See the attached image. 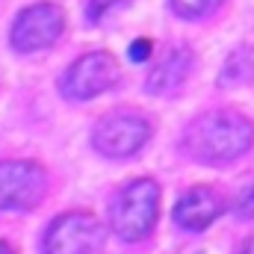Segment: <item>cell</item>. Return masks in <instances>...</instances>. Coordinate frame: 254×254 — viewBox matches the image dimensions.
<instances>
[{"mask_svg": "<svg viewBox=\"0 0 254 254\" xmlns=\"http://www.w3.org/2000/svg\"><path fill=\"white\" fill-rule=\"evenodd\" d=\"M254 142V127L234 110H210L184 130V151L207 166H222L243 157Z\"/></svg>", "mask_w": 254, "mask_h": 254, "instance_id": "cell-1", "label": "cell"}, {"mask_svg": "<svg viewBox=\"0 0 254 254\" xmlns=\"http://www.w3.org/2000/svg\"><path fill=\"white\" fill-rule=\"evenodd\" d=\"M160 216V187L151 178H136L125 184L110 204V228L119 240L139 243L145 240Z\"/></svg>", "mask_w": 254, "mask_h": 254, "instance_id": "cell-2", "label": "cell"}, {"mask_svg": "<svg viewBox=\"0 0 254 254\" xmlns=\"http://www.w3.org/2000/svg\"><path fill=\"white\" fill-rule=\"evenodd\" d=\"M151 133L154 127L139 110H113L98 119V125L92 130V145L104 157L125 160L148 145Z\"/></svg>", "mask_w": 254, "mask_h": 254, "instance_id": "cell-3", "label": "cell"}, {"mask_svg": "<svg viewBox=\"0 0 254 254\" xmlns=\"http://www.w3.org/2000/svg\"><path fill=\"white\" fill-rule=\"evenodd\" d=\"M104 228L98 216L89 210H68L57 216L45 237H42V252L45 254H95L101 249Z\"/></svg>", "mask_w": 254, "mask_h": 254, "instance_id": "cell-4", "label": "cell"}, {"mask_svg": "<svg viewBox=\"0 0 254 254\" xmlns=\"http://www.w3.org/2000/svg\"><path fill=\"white\" fill-rule=\"evenodd\" d=\"M48 192V175L33 160H6L0 163V213L33 210Z\"/></svg>", "mask_w": 254, "mask_h": 254, "instance_id": "cell-5", "label": "cell"}, {"mask_svg": "<svg viewBox=\"0 0 254 254\" xmlns=\"http://www.w3.org/2000/svg\"><path fill=\"white\" fill-rule=\"evenodd\" d=\"M116 80H119V63L107 51H92L65 71L60 89L68 101H92L101 92L113 89Z\"/></svg>", "mask_w": 254, "mask_h": 254, "instance_id": "cell-6", "label": "cell"}, {"mask_svg": "<svg viewBox=\"0 0 254 254\" xmlns=\"http://www.w3.org/2000/svg\"><path fill=\"white\" fill-rule=\"evenodd\" d=\"M65 15L60 6L54 3H39V6H30L24 9L18 18H15V27H12V48L18 54H33V51H42L48 45H54L63 33Z\"/></svg>", "mask_w": 254, "mask_h": 254, "instance_id": "cell-7", "label": "cell"}, {"mask_svg": "<svg viewBox=\"0 0 254 254\" xmlns=\"http://www.w3.org/2000/svg\"><path fill=\"white\" fill-rule=\"evenodd\" d=\"M222 210H225V201L213 187H192L175 204V222L184 231L198 234V231L210 228L222 216Z\"/></svg>", "mask_w": 254, "mask_h": 254, "instance_id": "cell-8", "label": "cell"}, {"mask_svg": "<svg viewBox=\"0 0 254 254\" xmlns=\"http://www.w3.org/2000/svg\"><path fill=\"white\" fill-rule=\"evenodd\" d=\"M190 65H192L190 48H184V45L169 48V54L154 65V71H151V77H148L145 89H148V92H154V95H169V92H175V89L187 80Z\"/></svg>", "mask_w": 254, "mask_h": 254, "instance_id": "cell-9", "label": "cell"}, {"mask_svg": "<svg viewBox=\"0 0 254 254\" xmlns=\"http://www.w3.org/2000/svg\"><path fill=\"white\" fill-rule=\"evenodd\" d=\"M254 77V57L249 48H237L219 74V86H240Z\"/></svg>", "mask_w": 254, "mask_h": 254, "instance_id": "cell-10", "label": "cell"}, {"mask_svg": "<svg viewBox=\"0 0 254 254\" xmlns=\"http://www.w3.org/2000/svg\"><path fill=\"white\" fill-rule=\"evenodd\" d=\"M231 210H234V216H237L240 222L254 219V184H249V187H243V190L237 192V198H234Z\"/></svg>", "mask_w": 254, "mask_h": 254, "instance_id": "cell-11", "label": "cell"}, {"mask_svg": "<svg viewBox=\"0 0 254 254\" xmlns=\"http://www.w3.org/2000/svg\"><path fill=\"white\" fill-rule=\"evenodd\" d=\"M216 3H219V0H172V9H175L178 15H184V18H201V15H207Z\"/></svg>", "mask_w": 254, "mask_h": 254, "instance_id": "cell-12", "label": "cell"}, {"mask_svg": "<svg viewBox=\"0 0 254 254\" xmlns=\"http://www.w3.org/2000/svg\"><path fill=\"white\" fill-rule=\"evenodd\" d=\"M130 0H92L89 3V21H104V18H110L116 9H122V6H127Z\"/></svg>", "mask_w": 254, "mask_h": 254, "instance_id": "cell-13", "label": "cell"}, {"mask_svg": "<svg viewBox=\"0 0 254 254\" xmlns=\"http://www.w3.org/2000/svg\"><path fill=\"white\" fill-rule=\"evenodd\" d=\"M151 51H154L151 39H136V42L130 45V60H133V63H145V60H151Z\"/></svg>", "mask_w": 254, "mask_h": 254, "instance_id": "cell-14", "label": "cell"}, {"mask_svg": "<svg viewBox=\"0 0 254 254\" xmlns=\"http://www.w3.org/2000/svg\"><path fill=\"white\" fill-rule=\"evenodd\" d=\"M237 254H254V237H249V240L237 249Z\"/></svg>", "mask_w": 254, "mask_h": 254, "instance_id": "cell-15", "label": "cell"}, {"mask_svg": "<svg viewBox=\"0 0 254 254\" xmlns=\"http://www.w3.org/2000/svg\"><path fill=\"white\" fill-rule=\"evenodd\" d=\"M0 254H15V249H12L9 243H3V240H0Z\"/></svg>", "mask_w": 254, "mask_h": 254, "instance_id": "cell-16", "label": "cell"}]
</instances>
